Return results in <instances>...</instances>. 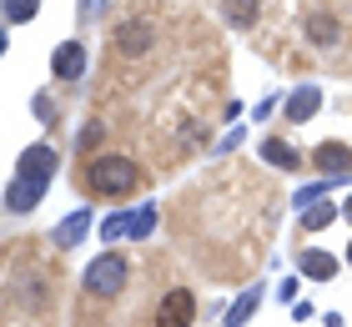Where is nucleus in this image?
<instances>
[{"label": "nucleus", "instance_id": "nucleus-14", "mask_svg": "<svg viewBox=\"0 0 352 327\" xmlns=\"http://www.w3.org/2000/svg\"><path fill=\"white\" fill-rule=\"evenodd\" d=\"M41 10V0H6V21L10 25H21V21H30V15Z\"/></svg>", "mask_w": 352, "mask_h": 327}, {"label": "nucleus", "instance_id": "nucleus-15", "mask_svg": "<svg viewBox=\"0 0 352 327\" xmlns=\"http://www.w3.org/2000/svg\"><path fill=\"white\" fill-rule=\"evenodd\" d=\"M307 36H312V41H338V21H332V15H312V21H307Z\"/></svg>", "mask_w": 352, "mask_h": 327}, {"label": "nucleus", "instance_id": "nucleus-10", "mask_svg": "<svg viewBox=\"0 0 352 327\" xmlns=\"http://www.w3.org/2000/svg\"><path fill=\"white\" fill-rule=\"evenodd\" d=\"M317 106H322V91H317V86H302L292 101H287V121H307Z\"/></svg>", "mask_w": 352, "mask_h": 327}, {"label": "nucleus", "instance_id": "nucleus-2", "mask_svg": "<svg viewBox=\"0 0 352 327\" xmlns=\"http://www.w3.org/2000/svg\"><path fill=\"white\" fill-rule=\"evenodd\" d=\"M51 167H56V151L51 146H30V151L21 156V176L10 182L6 191V207L10 211H30L45 196V182H51Z\"/></svg>", "mask_w": 352, "mask_h": 327}, {"label": "nucleus", "instance_id": "nucleus-4", "mask_svg": "<svg viewBox=\"0 0 352 327\" xmlns=\"http://www.w3.org/2000/svg\"><path fill=\"white\" fill-rule=\"evenodd\" d=\"M81 287L91 292V297H116V292L126 287V262L116 252H106V257H96L86 277H81Z\"/></svg>", "mask_w": 352, "mask_h": 327}, {"label": "nucleus", "instance_id": "nucleus-5", "mask_svg": "<svg viewBox=\"0 0 352 327\" xmlns=\"http://www.w3.org/2000/svg\"><path fill=\"white\" fill-rule=\"evenodd\" d=\"M151 226H156V207H136V211H121V217H106L101 222V237L106 242H126V237H151Z\"/></svg>", "mask_w": 352, "mask_h": 327}, {"label": "nucleus", "instance_id": "nucleus-19", "mask_svg": "<svg viewBox=\"0 0 352 327\" xmlns=\"http://www.w3.org/2000/svg\"><path fill=\"white\" fill-rule=\"evenodd\" d=\"M347 262H352V247H347Z\"/></svg>", "mask_w": 352, "mask_h": 327}, {"label": "nucleus", "instance_id": "nucleus-16", "mask_svg": "<svg viewBox=\"0 0 352 327\" xmlns=\"http://www.w3.org/2000/svg\"><path fill=\"white\" fill-rule=\"evenodd\" d=\"M252 313H257V292H247L242 302H232V313H227V327H242Z\"/></svg>", "mask_w": 352, "mask_h": 327}, {"label": "nucleus", "instance_id": "nucleus-8", "mask_svg": "<svg viewBox=\"0 0 352 327\" xmlns=\"http://www.w3.org/2000/svg\"><path fill=\"white\" fill-rule=\"evenodd\" d=\"M312 161H317V167H322L327 176H342V171L352 167V151H347L342 141H322V146H317V156H312Z\"/></svg>", "mask_w": 352, "mask_h": 327}, {"label": "nucleus", "instance_id": "nucleus-6", "mask_svg": "<svg viewBox=\"0 0 352 327\" xmlns=\"http://www.w3.org/2000/svg\"><path fill=\"white\" fill-rule=\"evenodd\" d=\"M197 317V297L186 287H171L162 302H156V327H191Z\"/></svg>", "mask_w": 352, "mask_h": 327}, {"label": "nucleus", "instance_id": "nucleus-11", "mask_svg": "<svg viewBox=\"0 0 352 327\" xmlns=\"http://www.w3.org/2000/svg\"><path fill=\"white\" fill-rule=\"evenodd\" d=\"M86 232H91V217H86V211H76V217H66V222L56 226V237H51V242H56V247H76V242H81Z\"/></svg>", "mask_w": 352, "mask_h": 327}, {"label": "nucleus", "instance_id": "nucleus-9", "mask_svg": "<svg viewBox=\"0 0 352 327\" xmlns=\"http://www.w3.org/2000/svg\"><path fill=\"white\" fill-rule=\"evenodd\" d=\"M262 161H267V167H277V171H297V167H302V156H297L287 141H277V136L262 141Z\"/></svg>", "mask_w": 352, "mask_h": 327}, {"label": "nucleus", "instance_id": "nucleus-18", "mask_svg": "<svg viewBox=\"0 0 352 327\" xmlns=\"http://www.w3.org/2000/svg\"><path fill=\"white\" fill-rule=\"evenodd\" d=\"M347 222H352V196H347Z\"/></svg>", "mask_w": 352, "mask_h": 327}, {"label": "nucleus", "instance_id": "nucleus-12", "mask_svg": "<svg viewBox=\"0 0 352 327\" xmlns=\"http://www.w3.org/2000/svg\"><path fill=\"white\" fill-rule=\"evenodd\" d=\"M302 272H307V277H322V282H327V277L338 272V262H332L327 252H307V257H302Z\"/></svg>", "mask_w": 352, "mask_h": 327}, {"label": "nucleus", "instance_id": "nucleus-1", "mask_svg": "<svg viewBox=\"0 0 352 327\" xmlns=\"http://www.w3.org/2000/svg\"><path fill=\"white\" fill-rule=\"evenodd\" d=\"M81 187H86L91 196H106V202H116V196H131V191L141 187V171H136L131 156L106 151V156H91L86 167H81Z\"/></svg>", "mask_w": 352, "mask_h": 327}, {"label": "nucleus", "instance_id": "nucleus-17", "mask_svg": "<svg viewBox=\"0 0 352 327\" xmlns=\"http://www.w3.org/2000/svg\"><path fill=\"white\" fill-rule=\"evenodd\" d=\"M332 217H338L332 207H307V217H302V226H307V232H322V226H327Z\"/></svg>", "mask_w": 352, "mask_h": 327}, {"label": "nucleus", "instance_id": "nucleus-7", "mask_svg": "<svg viewBox=\"0 0 352 327\" xmlns=\"http://www.w3.org/2000/svg\"><path fill=\"white\" fill-rule=\"evenodd\" d=\"M51 71H56V81H81V71H86V51H81L76 41L56 45V56H51Z\"/></svg>", "mask_w": 352, "mask_h": 327}, {"label": "nucleus", "instance_id": "nucleus-13", "mask_svg": "<svg viewBox=\"0 0 352 327\" xmlns=\"http://www.w3.org/2000/svg\"><path fill=\"white\" fill-rule=\"evenodd\" d=\"M227 21L232 25H252L257 21V0H227Z\"/></svg>", "mask_w": 352, "mask_h": 327}, {"label": "nucleus", "instance_id": "nucleus-3", "mask_svg": "<svg viewBox=\"0 0 352 327\" xmlns=\"http://www.w3.org/2000/svg\"><path fill=\"white\" fill-rule=\"evenodd\" d=\"M151 45H156L151 15H131V21H121L111 30V61H141V56H151Z\"/></svg>", "mask_w": 352, "mask_h": 327}]
</instances>
